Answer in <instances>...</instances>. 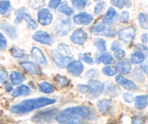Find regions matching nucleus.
<instances>
[{
    "label": "nucleus",
    "mask_w": 148,
    "mask_h": 124,
    "mask_svg": "<svg viewBox=\"0 0 148 124\" xmlns=\"http://www.w3.org/2000/svg\"><path fill=\"white\" fill-rule=\"evenodd\" d=\"M56 102V100L54 99L47 98V97H40V98L26 100L21 102L19 104L11 107L10 112L14 114H24V113L33 111L36 109L52 105Z\"/></svg>",
    "instance_id": "f257e3e1"
},
{
    "label": "nucleus",
    "mask_w": 148,
    "mask_h": 124,
    "mask_svg": "<svg viewBox=\"0 0 148 124\" xmlns=\"http://www.w3.org/2000/svg\"><path fill=\"white\" fill-rule=\"evenodd\" d=\"M64 110L65 112L77 115L82 118L88 119L89 121H95L97 118L95 110L87 106H75V107H69Z\"/></svg>",
    "instance_id": "f03ea898"
},
{
    "label": "nucleus",
    "mask_w": 148,
    "mask_h": 124,
    "mask_svg": "<svg viewBox=\"0 0 148 124\" xmlns=\"http://www.w3.org/2000/svg\"><path fill=\"white\" fill-rule=\"evenodd\" d=\"M14 15L16 16L14 20V23L15 24H20L23 22V20H25L26 23H27V28L30 29V30H35L38 27V25L36 23V20L28 13L26 12L25 7H21V8L16 10Z\"/></svg>",
    "instance_id": "7ed1b4c3"
},
{
    "label": "nucleus",
    "mask_w": 148,
    "mask_h": 124,
    "mask_svg": "<svg viewBox=\"0 0 148 124\" xmlns=\"http://www.w3.org/2000/svg\"><path fill=\"white\" fill-rule=\"evenodd\" d=\"M72 23L70 18L64 16H59L54 24V31L57 36H66L72 30Z\"/></svg>",
    "instance_id": "20e7f679"
},
{
    "label": "nucleus",
    "mask_w": 148,
    "mask_h": 124,
    "mask_svg": "<svg viewBox=\"0 0 148 124\" xmlns=\"http://www.w3.org/2000/svg\"><path fill=\"white\" fill-rule=\"evenodd\" d=\"M56 120L60 124H87L81 117L64 110L56 116Z\"/></svg>",
    "instance_id": "39448f33"
},
{
    "label": "nucleus",
    "mask_w": 148,
    "mask_h": 124,
    "mask_svg": "<svg viewBox=\"0 0 148 124\" xmlns=\"http://www.w3.org/2000/svg\"><path fill=\"white\" fill-rule=\"evenodd\" d=\"M57 116V110L54 108L47 109L41 110L36 113L33 118L32 121L36 123H45L51 121Z\"/></svg>",
    "instance_id": "423d86ee"
},
{
    "label": "nucleus",
    "mask_w": 148,
    "mask_h": 124,
    "mask_svg": "<svg viewBox=\"0 0 148 124\" xmlns=\"http://www.w3.org/2000/svg\"><path fill=\"white\" fill-rule=\"evenodd\" d=\"M51 55L54 63L60 68H66L69 62L74 60V59L71 57L65 56L63 54L61 53L59 51L56 49H52L51 51Z\"/></svg>",
    "instance_id": "0eeeda50"
},
{
    "label": "nucleus",
    "mask_w": 148,
    "mask_h": 124,
    "mask_svg": "<svg viewBox=\"0 0 148 124\" xmlns=\"http://www.w3.org/2000/svg\"><path fill=\"white\" fill-rule=\"evenodd\" d=\"M120 40L125 43H131L134 41L136 36V29L132 26L124 28L121 29L118 33Z\"/></svg>",
    "instance_id": "6e6552de"
},
{
    "label": "nucleus",
    "mask_w": 148,
    "mask_h": 124,
    "mask_svg": "<svg viewBox=\"0 0 148 124\" xmlns=\"http://www.w3.org/2000/svg\"><path fill=\"white\" fill-rule=\"evenodd\" d=\"M95 36H105L107 37H114L116 31L114 28L106 26L103 23H98L93 30Z\"/></svg>",
    "instance_id": "1a4fd4ad"
},
{
    "label": "nucleus",
    "mask_w": 148,
    "mask_h": 124,
    "mask_svg": "<svg viewBox=\"0 0 148 124\" xmlns=\"http://www.w3.org/2000/svg\"><path fill=\"white\" fill-rule=\"evenodd\" d=\"M88 39V33L81 28H77L70 36V41L75 44L83 45Z\"/></svg>",
    "instance_id": "9d476101"
},
{
    "label": "nucleus",
    "mask_w": 148,
    "mask_h": 124,
    "mask_svg": "<svg viewBox=\"0 0 148 124\" xmlns=\"http://www.w3.org/2000/svg\"><path fill=\"white\" fill-rule=\"evenodd\" d=\"M38 21L42 26H49L53 21V15L49 9L42 8L38 12Z\"/></svg>",
    "instance_id": "9b49d317"
},
{
    "label": "nucleus",
    "mask_w": 148,
    "mask_h": 124,
    "mask_svg": "<svg viewBox=\"0 0 148 124\" xmlns=\"http://www.w3.org/2000/svg\"><path fill=\"white\" fill-rule=\"evenodd\" d=\"M32 39L36 42L46 45H51L53 40L49 33L43 30H38L32 36Z\"/></svg>",
    "instance_id": "f8f14e48"
},
{
    "label": "nucleus",
    "mask_w": 148,
    "mask_h": 124,
    "mask_svg": "<svg viewBox=\"0 0 148 124\" xmlns=\"http://www.w3.org/2000/svg\"><path fill=\"white\" fill-rule=\"evenodd\" d=\"M88 92H90L94 97H98L102 94L103 84L98 80L90 79L88 84Z\"/></svg>",
    "instance_id": "ddd939ff"
},
{
    "label": "nucleus",
    "mask_w": 148,
    "mask_h": 124,
    "mask_svg": "<svg viewBox=\"0 0 148 124\" xmlns=\"http://www.w3.org/2000/svg\"><path fill=\"white\" fill-rule=\"evenodd\" d=\"M93 20V15L86 12H82L75 15L73 17V21L77 25L88 26Z\"/></svg>",
    "instance_id": "4468645a"
},
{
    "label": "nucleus",
    "mask_w": 148,
    "mask_h": 124,
    "mask_svg": "<svg viewBox=\"0 0 148 124\" xmlns=\"http://www.w3.org/2000/svg\"><path fill=\"white\" fill-rule=\"evenodd\" d=\"M67 71L74 76H79L84 71V65L79 60H73L66 66Z\"/></svg>",
    "instance_id": "2eb2a0df"
},
{
    "label": "nucleus",
    "mask_w": 148,
    "mask_h": 124,
    "mask_svg": "<svg viewBox=\"0 0 148 124\" xmlns=\"http://www.w3.org/2000/svg\"><path fill=\"white\" fill-rule=\"evenodd\" d=\"M30 54H31L32 57L34 58L35 60L39 65H44V66H46L47 65V60H46L44 54H43V52H42V50L40 48L36 47V46L33 47L31 49V50H30Z\"/></svg>",
    "instance_id": "dca6fc26"
},
{
    "label": "nucleus",
    "mask_w": 148,
    "mask_h": 124,
    "mask_svg": "<svg viewBox=\"0 0 148 124\" xmlns=\"http://www.w3.org/2000/svg\"><path fill=\"white\" fill-rule=\"evenodd\" d=\"M117 17V12L113 7H110L108 11L103 15L102 19L103 24L106 26H111L116 22Z\"/></svg>",
    "instance_id": "f3484780"
},
{
    "label": "nucleus",
    "mask_w": 148,
    "mask_h": 124,
    "mask_svg": "<svg viewBox=\"0 0 148 124\" xmlns=\"http://www.w3.org/2000/svg\"><path fill=\"white\" fill-rule=\"evenodd\" d=\"M115 68L116 70V72L124 74V75H127L131 72L132 65L130 61L127 60H121L117 62Z\"/></svg>",
    "instance_id": "a211bd4d"
},
{
    "label": "nucleus",
    "mask_w": 148,
    "mask_h": 124,
    "mask_svg": "<svg viewBox=\"0 0 148 124\" xmlns=\"http://www.w3.org/2000/svg\"><path fill=\"white\" fill-rule=\"evenodd\" d=\"M115 81H116L117 84L124 87V88L126 89L134 90L137 88V86L135 83L124 78L122 76H116L115 77Z\"/></svg>",
    "instance_id": "6ab92c4d"
},
{
    "label": "nucleus",
    "mask_w": 148,
    "mask_h": 124,
    "mask_svg": "<svg viewBox=\"0 0 148 124\" xmlns=\"http://www.w3.org/2000/svg\"><path fill=\"white\" fill-rule=\"evenodd\" d=\"M20 65H21V66L23 67L25 71H27V72L30 73L31 74H34V75H38V76L42 75V71L41 70H40V68H39L38 65L33 63V62H22Z\"/></svg>",
    "instance_id": "aec40b11"
},
{
    "label": "nucleus",
    "mask_w": 148,
    "mask_h": 124,
    "mask_svg": "<svg viewBox=\"0 0 148 124\" xmlns=\"http://www.w3.org/2000/svg\"><path fill=\"white\" fill-rule=\"evenodd\" d=\"M1 26V28H3V30L5 31V33H7V36H8L10 39H17V36H18V33H17V29H16L14 26L9 24V23H6V22H2Z\"/></svg>",
    "instance_id": "412c9836"
},
{
    "label": "nucleus",
    "mask_w": 148,
    "mask_h": 124,
    "mask_svg": "<svg viewBox=\"0 0 148 124\" xmlns=\"http://www.w3.org/2000/svg\"><path fill=\"white\" fill-rule=\"evenodd\" d=\"M98 108L101 112L103 113H106L111 110V107L112 106V101L108 99H103L98 101L97 103Z\"/></svg>",
    "instance_id": "4be33fe9"
},
{
    "label": "nucleus",
    "mask_w": 148,
    "mask_h": 124,
    "mask_svg": "<svg viewBox=\"0 0 148 124\" xmlns=\"http://www.w3.org/2000/svg\"><path fill=\"white\" fill-rule=\"evenodd\" d=\"M10 81L11 83L12 84V85L16 86L18 85V84H21L22 82H23L25 80V76L24 74L22 73L21 72H19V71H12L10 73Z\"/></svg>",
    "instance_id": "5701e85b"
},
{
    "label": "nucleus",
    "mask_w": 148,
    "mask_h": 124,
    "mask_svg": "<svg viewBox=\"0 0 148 124\" xmlns=\"http://www.w3.org/2000/svg\"><path fill=\"white\" fill-rule=\"evenodd\" d=\"M96 62H98V63L103 62L104 65H110V64L114 63V57H113L111 54L108 53V52H102V53L97 57Z\"/></svg>",
    "instance_id": "b1692460"
},
{
    "label": "nucleus",
    "mask_w": 148,
    "mask_h": 124,
    "mask_svg": "<svg viewBox=\"0 0 148 124\" xmlns=\"http://www.w3.org/2000/svg\"><path fill=\"white\" fill-rule=\"evenodd\" d=\"M145 58L146 55L145 54V52H141V51H137L131 55L130 61L132 64L137 65V64L143 63L145 60Z\"/></svg>",
    "instance_id": "393cba45"
},
{
    "label": "nucleus",
    "mask_w": 148,
    "mask_h": 124,
    "mask_svg": "<svg viewBox=\"0 0 148 124\" xmlns=\"http://www.w3.org/2000/svg\"><path fill=\"white\" fill-rule=\"evenodd\" d=\"M31 92L30 87L25 85H21L20 87H17L12 93V95L14 97H20V96H26L30 94Z\"/></svg>",
    "instance_id": "a878e982"
},
{
    "label": "nucleus",
    "mask_w": 148,
    "mask_h": 124,
    "mask_svg": "<svg viewBox=\"0 0 148 124\" xmlns=\"http://www.w3.org/2000/svg\"><path fill=\"white\" fill-rule=\"evenodd\" d=\"M103 91L106 93L108 95L114 96L115 94H118L119 92H120V89L112 83H106L103 84Z\"/></svg>",
    "instance_id": "bb28decb"
},
{
    "label": "nucleus",
    "mask_w": 148,
    "mask_h": 124,
    "mask_svg": "<svg viewBox=\"0 0 148 124\" xmlns=\"http://www.w3.org/2000/svg\"><path fill=\"white\" fill-rule=\"evenodd\" d=\"M147 105V96L140 95L135 98V108L137 110H143Z\"/></svg>",
    "instance_id": "cd10ccee"
},
{
    "label": "nucleus",
    "mask_w": 148,
    "mask_h": 124,
    "mask_svg": "<svg viewBox=\"0 0 148 124\" xmlns=\"http://www.w3.org/2000/svg\"><path fill=\"white\" fill-rule=\"evenodd\" d=\"M59 12L61 13H63L66 16H71L74 14L75 11L71 7H69L67 1H64L60 4L59 8Z\"/></svg>",
    "instance_id": "c85d7f7f"
},
{
    "label": "nucleus",
    "mask_w": 148,
    "mask_h": 124,
    "mask_svg": "<svg viewBox=\"0 0 148 124\" xmlns=\"http://www.w3.org/2000/svg\"><path fill=\"white\" fill-rule=\"evenodd\" d=\"M39 89L41 92L45 94H51L54 91V87L50 83L47 81H43L39 84Z\"/></svg>",
    "instance_id": "c756f323"
},
{
    "label": "nucleus",
    "mask_w": 148,
    "mask_h": 124,
    "mask_svg": "<svg viewBox=\"0 0 148 124\" xmlns=\"http://www.w3.org/2000/svg\"><path fill=\"white\" fill-rule=\"evenodd\" d=\"M94 46L101 52H104L106 50V42L101 38H98L94 41Z\"/></svg>",
    "instance_id": "7c9ffc66"
},
{
    "label": "nucleus",
    "mask_w": 148,
    "mask_h": 124,
    "mask_svg": "<svg viewBox=\"0 0 148 124\" xmlns=\"http://www.w3.org/2000/svg\"><path fill=\"white\" fill-rule=\"evenodd\" d=\"M30 7L33 10L42 8L46 4V0H27Z\"/></svg>",
    "instance_id": "2f4dec72"
},
{
    "label": "nucleus",
    "mask_w": 148,
    "mask_h": 124,
    "mask_svg": "<svg viewBox=\"0 0 148 124\" xmlns=\"http://www.w3.org/2000/svg\"><path fill=\"white\" fill-rule=\"evenodd\" d=\"M55 80H56V83L58 85L61 87V88H64V87H67L69 85V79L66 77L63 76L61 75H57L55 77Z\"/></svg>",
    "instance_id": "473e14b6"
},
{
    "label": "nucleus",
    "mask_w": 148,
    "mask_h": 124,
    "mask_svg": "<svg viewBox=\"0 0 148 124\" xmlns=\"http://www.w3.org/2000/svg\"><path fill=\"white\" fill-rule=\"evenodd\" d=\"M139 23L140 26L143 29L147 30V13L142 12L140 13L138 15Z\"/></svg>",
    "instance_id": "72a5a7b5"
},
{
    "label": "nucleus",
    "mask_w": 148,
    "mask_h": 124,
    "mask_svg": "<svg viewBox=\"0 0 148 124\" xmlns=\"http://www.w3.org/2000/svg\"><path fill=\"white\" fill-rule=\"evenodd\" d=\"M146 121V116L142 113L134 115L132 117V124H144Z\"/></svg>",
    "instance_id": "f704fd0d"
},
{
    "label": "nucleus",
    "mask_w": 148,
    "mask_h": 124,
    "mask_svg": "<svg viewBox=\"0 0 148 124\" xmlns=\"http://www.w3.org/2000/svg\"><path fill=\"white\" fill-rule=\"evenodd\" d=\"M72 6L78 10H82L86 7L88 0H71Z\"/></svg>",
    "instance_id": "c9c22d12"
},
{
    "label": "nucleus",
    "mask_w": 148,
    "mask_h": 124,
    "mask_svg": "<svg viewBox=\"0 0 148 124\" xmlns=\"http://www.w3.org/2000/svg\"><path fill=\"white\" fill-rule=\"evenodd\" d=\"M11 3L9 0H1L0 1V12L1 15H4L10 9Z\"/></svg>",
    "instance_id": "e433bc0d"
},
{
    "label": "nucleus",
    "mask_w": 148,
    "mask_h": 124,
    "mask_svg": "<svg viewBox=\"0 0 148 124\" xmlns=\"http://www.w3.org/2000/svg\"><path fill=\"white\" fill-rule=\"evenodd\" d=\"M10 53H11V55H12L14 57L19 58V59L23 58V57L25 55V54L24 53V52H23L22 49L17 47H14H14H12L11 49H10Z\"/></svg>",
    "instance_id": "4c0bfd02"
},
{
    "label": "nucleus",
    "mask_w": 148,
    "mask_h": 124,
    "mask_svg": "<svg viewBox=\"0 0 148 124\" xmlns=\"http://www.w3.org/2000/svg\"><path fill=\"white\" fill-rule=\"evenodd\" d=\"M58 49L62 52V54H64V55H65V56H68V55H70L72 54V51H71L70 48L66 44H59L58 45Z\"/></svg>",
    "instance_id": "58836bf2"
},
{
    "label": "nucleus",
    "mask_w": 148,
    "mask_h": 124,
    "mask_svg": "<svg viewBox=\"0 0 148 124\" xmlns=\"http://www.w3.org/2000/svg\"><path fill=\"white\" fill-rule=\"evenodd\" d=\"M103 73L108 76H114L116 74V70L114 67L111 65H106L103 68Z\"/></svg>",
    "instance_id": "ea45409f"
},
{
    "label": "nucleus",
    "mask_w": 148,
    "mask_h": 124,
    "mask_svg": "<svg viewBox=\"0 0 148 124\" xmlns=\"http://www.w3.org/2000/svg\"><path fill=\"white\" fill-rule=\"evenodd\" d=\"M106 7V3L105 1H101V2L98 3L95 5V9H94V14L95 15H98L105 10Z\"/></svg>",
    "instance_id": "a19ab883"
},
{
    "label": "nucleus",
    "mask_w": 148,
    "mask_h": 124,
    "mask_svg": "<svg viewBox=\"0 0 148 124\" xmlns=\"http://www.w3.org/2000/svg\"><path fill=\"white\" fill-rule=\"evenodd\" d=\"M79 58L82 61L85 62V63H88L89 65H92L94 62L93 58L91 57L90 56L88 55L87 54H79Z\"/></svg>",
    "instance_id": "79ce46f5"
},
{
    "label": "nucleus",
    "mask_w": 148,
    "mask_h": 124,
    "mask_svg": "<svg viewBox=\"0 0 148 124\" xmlns=\"http://www.w3.org/2000/svg\"><path fill=\"white\" fill-rule=\"evenodd\" d=\"M134 77L137 81H143L145 79V76L143 74V71H140L138 68H136L134 71Z\"/></svg>",
    "instance_id": "37998d69"
},
{
    "label": "nucleus",
    "mask_w": 148,
    "mask_h": 124,
    "mask_svg": "<svg viewBox=\"0 0 148 124\" xmlns=\"http://www.w3.org/2000/svg\"><path fill=\"white\" fill-rule=\"evenodd\" d=\"M120 23H127L130 20V12L128 11H123L119 17Z\"/></svg>",
    "instance_id": "c03bdc74"
},
{
    "label": "nucleus",
    "mask_w": 148,
    "mask_h": 124,
    "mask_svg": "<svg viewBox=\"0 0 148 124\" xmlns=\"http://www.w3.org/2000/svg\"><path fill=\"white\" fill-rule=\"evenodd\" d=\"M7 41L6 39L5 36L0 33V51H3L7 48Z\"/></svg>",
    "instance_id": "a18cd8bd"
},
{
    "label": "nucleus",
    "mask_w": 148,
    "mask_h": 124,
    "mask_svg": "<svg viewBox=\"0 0 148 124\" xmlns=\"http://www.w3.org/2000/svg\"><path fill=\"white\" fill-rule=\"evenodd\" d=\"M111 4L114 7H118L119 9H123L125 6L124 0H111Z\"/></svg>",
    "instance_id": "49530a36"
},
{
    "label": "nucleus",
    "mask_w": 148,
    "mask_h": 124,
    "mask_svg": "<svg viewBox=\"0 0 148 124\" xmlns=\"http://www.w3.org/2000/svg\"><path fill=\"white\" fill-rule=\"evenodd\" d=\"M126 56V52L125 51L123 50V49H119L118 50L115 51L114 54V57L117 59H122L124 57Z\"/></svg>",
    "instance_id": "de8ad7c7"
},
{
    "label": "nucleus",
    "mask_w": 148,
    "mask_h": 124,
    "mask_svg": "<svg viewBox=\"0 0 148 124\" xmlns=\"http://www.w3.org/2000/svg\"><path fill=\"white\" fill-rule=\"evenodd\" d=\"M62 4V0H50L49 3V7L51 9H56Z\"/></svg>",
    "instance_id": "09e8293b"
},
{
    "label": "nucleus",
    "mask_w": 148,
    "mask_h": 124,
    "mask_svg": "<svg viewBox=\"0 0 148 124\" xmlns=\"http://www.w3.org/2000/svg\"><path fill=\"white\" fill-rule=\"evenodd\" d=\"M123 97H124V100L128 103H132L134 100L133 94L130 92L124 93V94H123Z\"/></svg>",
    "instance_id": "8fccbe9b"
},
{
    "label": "nucleus",
    "mask_w": 148,
    "mask_h": 124,
    "mask_svg": "<svg viewBox=\"0 0 148 124\" xmlns=\"http://www.w3.org/2000/svg\"><path fill=\"white\" fill-rule=\"evenodd\" d=\"M8 78V73L5 70H0V82L4 83Z\"/></svg>",
    "instance_id": "3c124183"
},
{
    "label": "nucleus",
    "mask_w": 148,
    "mask_h": 124,
    "mask_svg": "<svg viewBox=\"0 0 148 124\" xmlns=\"http://www.w3.org/2000/svg\"><path fill=\"white\" fill-rule=\"evenodd\" d=\"M98 71L97 69H91L86 73V77L88 78H94L95 76H98Z\"/></svg>",
    "instance_id": "603ef678"
},
{
    "label": "nucleus",
    "mask_w": 148,
    "mask_h": 124,
    "mask_svg": "<svg viewBox=\"0 0 148 124\" xmlns=\"http://www.w3.org/2000/svg\"><path fill=\"white\" fill-rule=\"evenodd\" d=\"M77 89L82 94H86L88 92V87L87 85H83V84H79L77 86Z\"/></svg>",
    "instance_id": "864d4df0"
},
{
    "label": "nucleus",
    "mask_w": 148,
    "mask_h": 124,
    "mask_svg": "<svg viewBox=\"0 0 148 124\" xmlns=\"http://www.w3.org/2000/svg\"><path fill=\"white\" fill-rule=\"evenodd\" d=\"M121 44H120L119 42H116V41H115V42H114L112 44H111V49L112 51H114V52H115V51L119 49L120 48H121Z\"/></svg>",
    "instance_id": "5fc2aeb1"
},
{
    "label": "nucleus",
    "mask_w": 148,
    "mask_h": 124,
    "mask_svg": "<svg viewBox=\"0 0 148 124\" xmlns=\"http://www.w3.org/2000/svg\"><path fill=\"white\" fill-rule=\"evenodd\" d=\"M141 40L143 43L147 44V33H143L141 35Z\"/></svg>",
    "instance_id": "6e6d98bb"
},
{
    "label": "nucleus",
    "mask_w": 148,
    "mask_h": 124,
    "mask_svg": "<svg viewBox=\"0 0 148 124\" xmlns=\"http://www.w3.org/2000/svg\"><path fill=\"white\" fill-rule=\"evenodd\" d=\"M136 46L140 48V49H141V52H143V50H144L145 52H147V46H146L145 45H143V44H138L137 45H136Z\"/></svg>",
    "instance_id": "4d7b16f0"
},
{
    "label": "nucleus",
    "mask_w": 148,
    "mask_h": 124,
    "mask_svg": "<svg viewBox=\"0 0 148 124\" xmlns=\"http://www.w3.org/2000/svg\"><path fill=\"white\" fill-rule=\"evenodd\" d=\"M140 67H141L143 72H145V73H147V63H146V62L143 63H143L141 64V65H140Z\"/></svg>",
    "instance_id": "13d9d810"
},
{
    "label": "nucleus",
    "mask_w": 148,
    "mask_h": 124,
    "mask_svg": "<svg viewBox=\"0 0 148 124\" xmlns=\"http://www.w3.org/2000/svg\"><path fill=\"white\" fill-rule=\"evenodd\" d=\"M124 4L127 7H130L132 6V1L130 0H124Z\"/></svg>",
    "instance_id": "bf43d9fd"
},
{
    "label": "nucleus",
    "mask_w": 148,
    "mask_h": 124,
    "mask_svg": "<svg viewBox=\"0 0 148 124\" xmlns=\"http://www.w3.org/2000/svg\"><path fill=\"white\" fill-rule=\"evenodd\" d=\"M6 90H7V91H8V92H10V91H12L13 88L11 85H10V84H7V85L6 86Z\"/></svg>",
    "instance_id": "052dcab7"
},
{
    "label": "nucleus",
    "mask_w": 148,
    "mask_h": 124,
    "mask_svg": "<svg viewBox=\"0 0 148 124\" xmlns=\"http://www.w3.org/2000/svg\"><path fill=\"white\" fill-rule=\"evenodd\" d=\"M95 1H99V0H95Z\"/></svg>",
    "instance_id": "680f3d73"
}]
</instances>
